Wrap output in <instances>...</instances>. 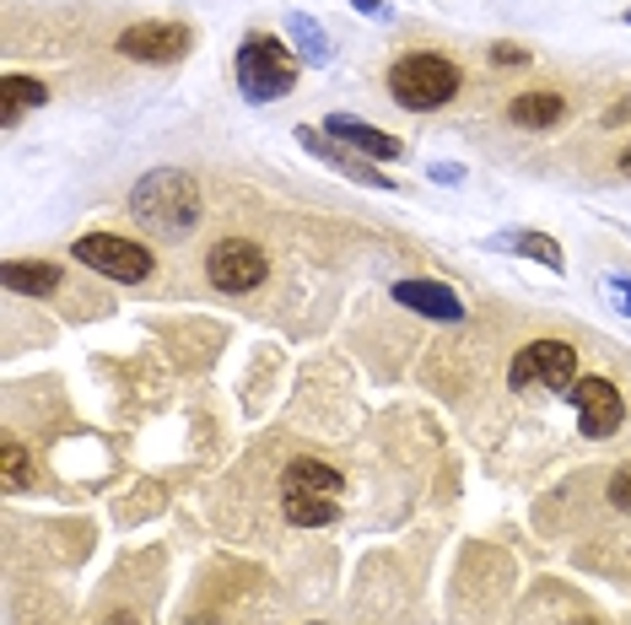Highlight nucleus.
Wrapping results in <instances>:
<instances>
[{"mask_svg":"<svg viewBox=\"0 0 631 625\" xmlns=\"http://www.w3.org/2000/svg\"><path fill=\"white\" fill-rule=\"evenodd\" d=\"M130 216L141 227H152L157 238H189L200 221V183L178 167H157L136 183L130 194Z\"/></svg>","mask_w":631,"mask_h":625,"instance_id":"nucleus-1","label":"nucleus"},{"mask_svg":"<svg viewBox=\"0 0 631 625\" xmlns=\"http://www.w3.org/2000/svg\"><path fill=\"white\" fill-rule=\"evenodd\" d=\"M389 92H394L400 109H411V114H432V109H443V103L459 92V65L443 60V54H427V49L400 54L394 71H389Z\"/></svg>","mask_w":631,"mask_h":625,"instance_id":"nucleus-2","label":"nucleus"},{"mask_svg":"<svg viewBox=\"0 0 631 625\" xmlns=\"http://www.w3.org/2000/svg\"><path fill=\"white\" fill-rule=\"evenodd\" d=\"M238 87H243L249 103H276V98H287L298 87V60L287 54L281 38L249 33L238 43Z\"/></svg>","mask_w":631,"mask_h":625,"instance_id":"nucleus-3","label":"nucleus"},{"mask_svg":"<svg viewBox=\"0 0 631 625\" xmlns=\"http://www.w3.org/2000/svg\"><path fill=\"white\" fill-rule=\"evenodd\" d=\"M71 254H76L87 270H98V276H109V281H125V286H141V281L157 270L152 248H141V243H130V238H119V232H87V238L71 243Z\"/></svg>","mask_w":631,"mask_h":625,"instance_id":"nucleus-4","label":"nucleus"},{"mask_svg":"<svg viewBox=\"0 0 631 625\" xmlns=\"http://www.w3.org/2000/svg\"><path fill=\"white\" fill-rule=\"evenodd\" d=\"M507 383H513V394H523V388L567 394V388L578 383V350H572L567 340H534V345H523V350L513 356Z\"/></svg>","mask_w":631,"mask_h":625,"instance_id":"nucleus-5","label":"nucleus"},{"mask_svg":"<svg viewBox=\"0 0 631 625\" xmlns=\"http://www.w3.org/2000/svg\"><path fill=\"white\" fill-rule=\"evenodd\" d=\"M205 276H211L216 292L243 297V292H254V286L270 276V259H265V248L249 243V238H222V243L205 254Z\"/></svg>","mask_w":631,"mask_h":625,"instance_id":"nucleus-6","label":"nucleus"},{"mask_svg":"<svg viewBox=\"0 0 631 625\" xmlns=\"http://www.w3.org/2000/svg\"><path fill=\"white\" fill-rule=\"evenodd\" d=\"M567 399H572V410H578V432H583L589 443L616 437V432H621V421H627L621 388H616L610 378H578V383L567 388Z\"/></svg>","mask_w":631,"mask_h":625,"instance_id":"nucleus-7","label":"nucleus"},{"mask_svg":"<svg viewBox=\"0 0 631 625\" xmlns=\"http://www.w3.org/2000/svg\"><path fill=\"white\" fill-rule=\"evenodd\" d=\"M119 54H130L141 65H173L178 54H189V27L184 22H136L119 33Z\"/></svg>","mask_w":631,"mask_h":625,"instance_id":"nucleus-8","label":"nucleus"},{"mask_svg":"<svg viewBox=\"0 0 631 625\" xmlns=\"http://www.w3.org/2000/svg\"><path fill=\"white\" fill-rule=\"evenodd\" d=\"M324 136L340 141V146H356L362 156H383V162L405 156V141H394L389 130H373V125H362V119H351V114H329V119H324Z\"/></svg>","mask_w":631,"mask_h":625,"instance_id":"nucleus-9","label":"nucleus"},{"mask_svg":"<svg viewBox=\"0 0 631 625\" xmlns=\"http://www.w3.org/2000/svg\"><path fill=\"white\" fill-rule=\"evenodd\" d=\"M298 141H303V146H308V152H314L318 162H329V167H340L345 178H356L362 189H389V178H383V173H378L373 162L351 156V146H335V141H329L324 130H314V125H303V130H298Z\"/></svg>","mask_w":631,"mask_h":625,"instance_id":"nucleus-10","label":"nucleus"},{"mask_svg":"<svg viewBox=\"0 0 631 625\" xmlns=\"http://www.w3.org/2000/svg\"><path fill=\"white\" fill-rule=\"evenodd\" d=\"M394 303L427 312V318H438V323H459V318H465L459 292H449V286H438V281H400V286H394Z\"/></svg>","mask_w":631,"mask_h":625,"instance_id":"nucleus-11","label":"nucleus"},{"mask_svg":"<svg viewBox=\"0 0 631 625\" xmlns=\"http://www.w3.org/2000/svg\"><path fill=\"white\" fill-rule=\"evenodd\" d=\"M281 512L298 523V528H329L340 518V501L324 496V490H303V485H281Z\"/></svg>","mask_w":631,"mask_h":625,"instance_id":"nucleus-12","label":"nucleus"},{"mask_svg":"<svg viewBox=\"0 0 631 625\" xmlns=\"http://www.w3.org/2000/svg\"><path fill=\"white\" fill-rule=\"evenodd\" d=\"M513 125H523V130H551L561 114H567V98H556V92H523V98H513Z\"/></svg>","mask_w":631,"mask_h":625,"instance_id":"nucleus-13","label":"nucleus"},{"mask_svg":"<svg viewBox=\"0 0 631 625\" xmlns=\"http://www.w3.org/2000/svg\"><path fill=\"white\" fill-rule=\"evenodd\" d=\"M43 98H49V92H43V81L16 76V71H11V76H0V119H5V125H16V119H22L27 109H38Z\"/></svg>","mask_w":631,"mask_h":625,"instance_id":"nucleus-14","label":"nucleus"},{"mask_svg":"<svg viewBox=\"0 0 631 625\" xmlns=\"http://www.w3.org/2000/svg\"><path fill=\"white\" fill-rule=\"evenodd\" d=\"M5 286L11 292H27V297H43V292L60 286V270L49 259H11L5 265Z\"/></svg>","mask_w":631,"mask_h":625,"instance_id":"nucleus-15","label":"nucleus"},{"mask_svg":"<svg viewBox=\"0 0 631 625\" xmlns=\"http://www.w3.org/2000/svg\"><path fill=\"white\" fill-rule=\"evenodd\" d=\"M496 248H513V254H529V259H540L545 270H561V248H556V238H545V232H507V238H491Z\"/></svg>","mask_w":631,"mask_h":625,"instance_id":"nucleus-16","label":"nucleus"},{"mask_svg":"<svg viewBox=\"0 0 631 625\" xmlns=\"http://www.w3.org/2000/svg\"><path fill=\"white\" fill-rule=\"evenodd\" d=\"M281 485H303V490H324V496H335L340 490V474L329 464H318V459H292L287 474H281Z\"/></svg>","mask_w":631,"mask_h":625,"instance_id":"nucleus-17","label":"nucleus"},{"mask_svg":"<svg viewBox=\"0 0 631 625\" xmlns=\"http://www.w3.org/2000/svg\"><path fill=\"white\" fill-rule=\"evenodd\" d=\"M292 38H298V49L308 54V65H329V38L318 33V22L308 11H292Z\"/></svg>","mask_w":631,"mask_h":625,"instance_id":"nucleus-18","label":"nucleus"},{"mask_svg":"<svg viewBox=\"0 0 631 625\" xmlns=\"http://www.w3.org/2000/svg\"><path fill=\"white\" fill-rule=\"evenodd\" d=\"M0 474H5V490H22V485H27V454H22V443H11V437H5V448H0Z\"/></svg>","mask_w":631,"mask_h":625,"instance_id":"nucleus-19","label":"nucleus"},{"mask_svg":"<svg viewBox=\"0 0 631 625\" xmlns=\"http://www.w3.org/2000/svg\"><path fill=\"white\" fill-rule=\"evenodd\" d=\"M610 507L631 512V464H621L616 474H610Z\"/></svg>","mask_w":631,"mask_h":625,"instance_id":"nucleus-20","label":"nucleus"},{"mask_svg":"<svg viewBox=\"0 0 631 625\" xmlns=\"http://www.w3.org/2000/svg\"><path fill=\"white\" fill-rule=\"evenodd\" d=\"M362 16H373V22H394V5L389 0H351Z\"/></svg>","mask_w":631,"mask_h":625,"instance_id":"nucleus-21","label":"nucleus"},{"mask_svg":"<svg viewBox=\"0 0 631 625\" xmlns=\"http://www.w3.org/2000/svg\"><path fill=\"white\" fill-rule=\"evenodd\" d=\"M491 60H496V65H523L529 54H523L518 43H496V49H491Z\"/></svg>","mask_w":631,"mask_h":625,"instance_id":"nucleus-22","label":"nucleus"},{"mask_svg":"<svg viewBox=\"0 0 631 625\" xmlns=\"http://www.w3.org/2000/svg\"><path fill=\"white\" fill-rule=\"evenodd\" d=\"M432 178H443V183H459V178H465V167H454V162H438V167H432Z\"/></svg>","mask_w":631,"mask_h":625,"instance_id":"nucleus-23","label":"nucleus"},{"mask_svg":"<svg viewBox=\"0 0 631 625\" xmlns=\"http://www.w3.org/2000/svg\"><path fill=\"white\" fill-rule=\"evenodd\" d=\"M621 167H627V173H631V146H627V152H621Z\"/></svg>","mask_w":631,"mask_h":625,"instance_id":"nucleus-24","label":"nucleus"},{"mask_svg":"<svg viewBox=\"0 0 631 625\" xmlns=\"http://www.w3.org/2000/svg\"><path fill=\"white\" fill-rule=\"evenodd\" d=\"M572 625H600V621H572Z\"/></svg>","mask_w":631,"mask_h":625,"instance_id":"nucleus-25","label":"nucleus"},{"mask_svg":"<svg viewBox=\"0 0 631 625\" xmlns=\"http://www.w3.org/2000/svg\"><path fill=\"white\" fill-rule=\"evenodd\" d=\"M194 625H216V621H194Z\"/></svg>","mask_w":631,"mask_h":625,"instance_id":"nucleus-26","label":"nucleus"}]
</instances>
